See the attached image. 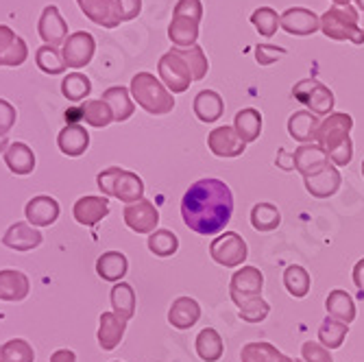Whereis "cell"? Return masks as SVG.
<instances>
[{"label":"cell","instance_id":"33","mask_svg":"<svg viewBox=\"0 0 364 362\" xmlns=\"http://www.w3.org/2000/svg\"><path fill=\"white\" fill-rule=\"evenodd\" d=\"M194 347H196L198 358H201L203 362H218L225 353L223 339L214 327H203V330L196 334Z\"/></svg>","mask_w":364,"mask_h":362},{"label":"cell","instance_id":"45","mask_svg":"<svg viewBox=\"0 0 364 362\" xmlns=\"http://www.w3.org/2000/svg\"><path fill=\"white\" fill-rule=\"evenodd\" d=\"M251 24L262 38H273L279 28V14L273 7H257L251 14Z\"/></svg>","mask_w":364,"mask_h":362},{"label":"cell","instance_id":"9","mask_svg":"<svg viewBox=\"0 0 364 362\" xmlns=\"http://www.w3.org/2000/svg\"><path fill=\"white\" fill-rule=\"evenodd\" d=\"M61 59L65 63V68H85V65L94 59L96 53V40L92 33L87 31H75L70 33L65 42L61 44Z\"/></svg>","mask_w":364,"mask_h":362},{"label":"cell","instance_id":"17","mask_svg":"<svg viewBox=\"0 0 364 362\" xmlns=\"http://www.w3.org/2000/svg\"><path fill=\"white\" fill-rule=\"evenodd\" d=\"M59 201L53 199L48 194H38L24 206V216L26 223H31L33 227H48L53 223H57L59 218Z\"/></svg>","mask_w":364,"mask_h":362},{"label":"cell","instance_id":"46","mask_svg":"<svg viewBox=\"0 0 364 362\" xmlns=\"http://www.w3.org/2000/svg\"><path fill=\"white\" fill-rule=\"evenodd\" d=\"M36 351L24 339H11L0 345V362H33Z\"/></svg>","mask_w":364,"mask_h":362},{"label":"cell","instance_id":"20","mask_svg":"<svg viewBox=\"0 0 364 362\" xmlns=\"http://www.w3.org/2000/svg\"><path fill=\"white\" fill-rule=\"evenodd\" d=\"M73 214L79 225L94 227L109 214V201H107V196H96V194L81 196L73 208Z\"/></svg>","mask_w":364,"mask_h":362},{"label":"cell","instance_id":"43","mask_svg":"<svg viewBox=\"0 0 364 362\" xmlns=\"http://www.w3.org/2000/svg\"><path fill=\"white\" fill-rule=\"evenodd\" d=\"M251 225L255 232H275L282 225V214L273 203H257L251 210Z\"/></svg>","mask_w":364,"mask_h":362},{"label":"cell","instance_id":"18","mask_svg":"<svg viewBox=\"0 0 364 362\" xmlns=\"http://www.w3.org/2000/svg\"><path fill=\"white\" fill-rule=\"evenodd\" d=\"M304 183H306L308 194H312L314 199H329V196H334L341 190L343 177H341L338 166H334V164H327L321 173H316L312 177H306Z\"/></svg>","mask_w":364,"mask_h":362},{"label":"cell","instance_id":"12","mask_svg":"<svg viewBox=\"0 0 364 362\" xmlns=\"http://www.w3.org/2000/svg\"><path fill=\"white\" fill-rule=\"evenodd\" d=\"M279 26L288 36L308 38L314 36L316 31H321V16H316L306 7H290L279 16Z\"/></svg>","mask_w":364,"mask_h":362},{"label":"cell","instance_id":"15","mask_svg":"<svg viewBox=\"0 0 364 362\" xmlns=\"http://www.w3.org/2000/svg\"><path fill=\"white\" fill-rule=\"evenodd\" d=\"M327 164H332V161H329L327 153L316 142L296 147L294 153H292V166H294V171L299 173L304 179L321 173L327 166Z\"/></svg>","mask_w":364,"mask_h":362},{"label":"cell","instance_id":"58","mask_svg":"<svg viewBox=\"0 0 364 362\" xmlns=\"http://www.w3.org/2000/svg\"><path fill=\"white\" fill-rule=\"evenodd\" d=\"M362 177H364V159H362Z\"/></svg>","mask_w":364,"mask_h":362},{"label":"cell","instance_id":"8","mask_svg":"<svg viewBox=\"0 0 364 362\" xmlns=\"http://www.w3.org/2000/svg\"><path fill=\"white\" fill-rule=\"evenodd\" d=\"M157 75L161 83L166 85L173 94H183L192 85V75L188 70V63L177 55L175 48L164 53L157 61Z\"/></svg>","mask_w":364,"mask_h":362},{"label":"cell","instance_id":"5","mask_svg":"<svg viewBox=\"0 0 364 362\" xmlns=\"http://www.w3.org/2000/svg\"><path fill=\"white\" fill-rule=\"evenodd\" d=\"M292 96H294V101L306 105L308 112H312L316 116L325 118L327 114L334 112V103H336L334 92L316 79H304L299 83H294Z\"/></svg>","mask_w":364,"mask_h":362},{"label":"cell","instance_id":"40","mask_svg":"<svg viewBox=\"0 0 364 362\" xmlns=\"http://www.w3.org/2000/svg\"><path fill=\"white\" fill-rule=\"evenodd\" d=\"M177 55L188 63V70L192 75V81H203L208 77V70H210V61H208V55L205 50L194 44L190 48H175Z\"/></svg>","mask_w":364,"mask_h":362},{"label":"cell","instance_id":"7","mask_svg":"<svg viewBox=\"0 0 364 362\" xmlns=\"http://www.w3.org/2000/svg\"><path fill=\"white\" fill-rule=\"evenodd\" d=\"M353 129V118L345 112H332L327 114L316 131V144L329 155L336 147L349 140V134Z\"/></svg>","mask_w":364,"mask_h":362},{"label":"cell","instance_id":"59","mask_svg":"<svg viewBox=\"0 0 364 362\" xmlns=\"http://www.w3.org/2000/svg\"><path fill=\"white\" fill-rule=\"evenodd\" d=\"M294 362H306V360H294Z\"/></svg>","mask_w":364,"mask_h":362},{"label":"cell","instance_id":"42","mask_svg":"<svg viewBox=\"0 0 364 362\" xmlns=\"http://www.w3.org/2000/svg\"><path fill=\"white\" fill-rule=\"evenodd\" d=\"M146 247L157 257H171L179 249V238L171 229H155L153 234H149Z\"/></svg>","mask_w":364,"mask_h":362},{"label":"cell","instance_id":"52","mask_svg":"<svg viewBox=\"0 0 364 362\" xmlns=\"http://www.w3.org/2000/svg\"><path fill=\"white\" fill-rule=\"evenodd\" d=\"M16 120H18L16 107L9 101H5V98H0V129L11 131L14 124H16Z\"/></svg>","mask_w":364,"mask_h":362},{"label":"cell","instance_id":"27","mask_svg":"<svg viewBox=\"0 0 364 362\" xmlns=\"http://www.w3.org/2000/svg\"><path fill=\"white\" fill-rule=\"evenodd\" d=\"M192 112L201 122H216L225 114V101L223 96L214 90H203L194 96Z\"/></svg>","mask_w":364,"mask_h":362},{"label":"cell","instance_id":"1","mask_svg":"<svg viewBox=\"0 0 364 362\" xmlns=\"http://www.w3.org/2000/svg\"><path fill=\"white\" fill-rule=\"evenodd\" d=\"M181 216L188 229L201 236H216L234 216L231 188L214 177L194 181L181 199Z\"/></svg>","mask_w":364,"mask_h":362},{"label":"cell","instance_id":"2","mask_svg":"<svg viewBox=\"0 0 364 362\" xmlns=\"http://www.w3.org/2000/svg\"><path fill=\"white\" fill-rule=\"evenodd\" d=\"M129 92L134 96V101L151 116H166L175 110V94L153 73L134 75Z\"/></svg>","mask_w":364,"mask_h":362},{"label":"cell","instance_id":"23","mask_svg":"<svg viewBox=\"0 0 364 362\" xmlns=\"http://www.w3.org/2000/svg\"><path fill=\"white\" fill-rule=\"evenodd\" d=\"M321 118L308 110L294 112L288 118V134L292 140H296L299 144H312L316 142V131H318Z\"/></svg>","mask_w":364,"mask_h":362},{"label":"cell","instance_id":"26","mask_svg":"<svg viewBox=\"0 0 364 362\" xmlns=\"http://www.w3.org/2000/svg\"><path fill=\"white\" fill-rule=\"evenodd\" d=\"M201 319V306L192 297H177L168 310V323L177 330H190Z\"/></svg>","mask_w":364,"mask_h":362},{"label":"cell","instance_id":"25","mask_svg":"<svg viewBox=\"0 0 364 362\" xmlns=\"http://www.w3.org/2000/svg\"><path fill=\"white\" fill-rule=\"evenodd\" d=\"M31 282L22 271L16 269H3L0 271V302L18 304L28 297Z\"/></svg>","mask_w":364,"mask_h":362},{"label":"cell","instance_id":"54","mask_svg":"<svg viewBox=\"0 0 364 362\" xmlns=\"http://www.w3.org/2000/svg\"><path fill=\"white\" fill-rule=\"evenodd\" d=\"M48 362H77V353L73 349H57Z\"/></svg>","mask_w":364,"mask_h":362},{"label":"cell","instance_id":"31","mask_svg":"<svg viewBox=\"0 0 364 362\" xmlns=\"http://www.w3.org/2000/svg\"><path fill=\"white\" fill-rule=\"evenodd\" d=\"M325 310H327V316L338 319L347 325L353 323V319H355V302H353L351 294L343 288H336L327 294Z\"/></svg>","mask_w":364,"mask_h":362},{"label":"cell","instance_id":"35","mask_svg":"<svg viewBox=\"0 0 364 362\" xmlns=\"http://www.w3.org/2000/svg\"><path fill=\"white\" fill-rule=\"evenodd\" d=\"M240 362H294V358H288L271 343L255 341V343H247L242 347Z\"/></svg>","mask_w":364,"mask_h":362},{"label":"cell","instance_id":"55","mask_svg":"<svg viewBox=\"0 0 364 362\" xmlns=\"http://www.w3.org/2000/svg\"><path fill=\"white\" fill-rule=\"evenodd\" d=\"M9 131H5V129H0V155H5V151L9 149Z\"/></svg>","mask_w":364,"mask_h":362},{"label":"cell","instance_id":"34","mask_svg":"<svg viewBox=\"0 0 364 362\" xmlns=\"http://www.w3.org/2000/svg\"><path fill=\"white\" fill-rule=\"evenodd\" d=\"M234 129L245 144H251L262 134V114L255 107H245L234 118Z\"/></svg>","mask_w":364,"mask_h":362},{"label":"cell","instance_id":"6","mask_svg":"<svg viewBox=\"0 0 364 362\" xmlns=\"http://www.w3.org/2000/svg\"><path fill=\"white\" fill-rule=\"evenodd\" d=\"M210 255L216 265L225 269H236L249 257V247L240 234L225 232L210 243Z\"/></svg>","mask_w":364,"mask_h":362},{"label":"cell","instance_id":"13","mask_svg":"<svg viewBox=\"0 0 364 362\" xmlns=\"http://www.w3.org/2000/svg\"><path fill=\"white\" fill-rule=\"evenodd\" d=\"M38 36L42 38L44 44L57 46V48L65 42V38L70 36V33H68V22L63 20V16H61L57 5H46L42 9L40 22H38Z\"/></svg>","mask_w":364,"mask_h":362},{"label":"cell","instance_id":"4","mask_svg":"<svg viewBox=\"0 0 364 362\" xmlns=\"http://www.w3.org/2000/svg\"><path fill=\"white\" fill-rule=\"evenodd\" d=\"M96 183H98V190H101L105 196H114V199L122 201L124 206L144 199L142 177L131 171L118 169V166H112V169H105L98 173Z\"/></svg>","mask_w":364,"mask_h":362},{"label":"cell","instance_id":"51","mask_svg":"<svg viewBox=\"0 0 364 362\" xmlns=\"http://www.w3.org/2000/svg\"><path fill=\"white\" fill-rule=\"evenodd\" d=\"M327 157H329V161L334 164V166H349L351 159H353V142H351V138L347 142H343L341 147H336Z\"/></svg>","mask_w":364,"mask_h":362},{"label":"cell","instance_id":"36","mask_svg":"<svg viewBox=\"0 0 364 362\" xmlns=\"http://www.w3.org/2000/svg\"><path fill=\"white\" fill-rule=\"evenodd\" d=\"M347 334H349V325L347 323H343L338 319H332V316H325L321 327H318V343L332 351V349L343 347Z\"/></svg>","mask_w":364,"mask_h":362},{"label":"cell","instance_id":"53","mask_svg":"<svg viewBox=\"0 0 364 362\" xmlns=\"http://www.w3.org/2000/svg\"><path fill=\"white\" fill-rule=\"evenodd\" d=\"M351 277H353V284H355V288L364 294V257H360L358 262H355V267H353V273H351Z\"/></svg>","mask_w":364,"mask_h":362},{"label":"cell","instance_id":"30","mask_svg":"<svg viewBox=\"0 0 364 362\" xmlns=\"http://www.w3.org/2000/svg\"><path fill=\"white\" fill-rule=\"evenodd\" d=\"M5 164L14 175H31L36 171V153L24 142H11L5 151Z\"/></svg>","mask_w":364,"mask_h":362},{"label":"cell","instance_id":"48","mask_svg":"<svg viewBox=\"0 0 364 362\" xmlns=\"http://www.w3.org/2000/svg\"><path fill=\"white\" fill-rule=\"evenodd\" d=\"M240 312V319L242 321H247V323H262L264 319L269 316V312H271V306L264 302L262 297H255V299H251V302H247V304H242L240 308H238Z\"/></svg>","mask_w":364,"mask_h":362},{"label":"cell","instance_id":"19","mask_svg":"<svg viewBox=\"0 0 364 362\" xmlns=\"http://www.w3.org/2000/svg\"><path fill=\"white\" fill-rule=\"evenodd\" d=\"M44 236L40 234L38 227H33L31 223H14L5 236H3V245L7 249H14V251H33L42 245Z\"/></svg>","mask_w":364,"mask_h":362},{"label":"cell","instance_id":"3","mask_svg":"<svg viewBox=\"0 0 364 362\" xmlns=\"http://www.w3.org/2000/svg\"><path fill=\"white\" fill-rule=\"evenodd\" d=\"M321 33L334 42L364 44V31L360 28V14L353 5H334L321 16Z\"/></svg>","mask_w":364,"mask_h":362},{"label":"cell","instance_id":"24","mask_svg":"<svg viewBox=\"0 0 364 362\" xmlns=\"http://www.w3.org/2000/svg\"><path fill=\"white\" fill-rule=\"evenodd\" d=\"M57 147L63 155L68 157H81L90 149V134L83 124H65L59 136H57Z\"/></svg>","mask_w":364,"mask_h":362},{"label":"cell","instance_id":"61","mask_svg":"<svg viewBox=\"0 0 364 362\" xmlns=\"http://www.w3.org/2000/svg\"><path fill=\"white\" fill-rule=\"evenodd\" d=\"M114 362H120V360H114Z\"/></svg>","mask_w":364,"mask_h":362},{"label":"cell","instance_id":"37","mask_svg":"<svg viewBox=\"0 0 364 362\" xmlns=\"http://www.w3.org/2000/svg\"><path fill=\"white\" fill-rule=\"evenodd\" d=\"M77 5L83 11V16L90 22L98 24V26H103V28H116V26H120L114 20V16H112L109 0H77Z\"/></svg>","mask_w":364,"mask_h":362},{"label":"cell","instance_id":"10","mask_svg":"<svg viewBox=\"0 0 364 362\" xmlns=\"http://www.w3.org/2000/svg\"><path fill=\"white\" fill-rule=\"evenodd\" d=\"M262 286H264V275L257 267H242L229 282V297L238 308L255 297H262Z\"/></svg>","mask_w":364,"mask_h":362},{"label":"cell","instance_id":"21","mask_svg":"<svg viewBox=\"0 0 364 362\" xmlns=\"http://www.w3.org/2000/svg\"><path fill=\"white\" fill-rule=\"evenodd\" d=\"M198 26H201V20L198 18L175 11L168 24V40L173 42L175 48H190L198 40Z\"/></svg>","mask_w":364,"mask_h":362},{"label":"cell","instance_id":"50","mask_svg":"<svg viewBox=\"0 0 364 362\" xmlns=\"http://www.w3.org/2000/svg\"><path fill=\"white\" fill-rule=\"evenodd\" d=\"M286 48L282 46H273V44H259L255 46V59L259 61V65H273L277 59L286 57Z\"/></svg>","mask_w":364,"mask_h":362},{"label":"cell","instance_id":"39","mask_svg":"<svg viewBox=\"0 0 364 362\" xmlns=\"http://www.w3.org/2000/svg\"><path fill=\"white\" fill-rule=\"evenodd\" d=\"M284 286H286L290 297L304 299L306 294L310 292V288H312V275L299 265H290L284 271Z\"/></svg>","mask_w":364,"mask_h":362},{"label":"cell","instance_id":"38","mask_svg":"<svg viewBox=\"0 0 364 362\" xmlns=\"http://www.w3.org/2000/svg\"><path fill=\"white\" fill-rule=\"evenodd\" d=\"M81 118L94 129H105V127H109L114 122V114H112L109 105L103 101V98L83 101L81 103Z\"/></svg>","mask_w":364,"mask_h":362},{"label":"cell","instance_id":"28","mask_svg":"<svg viewBox=\"0 0 364 362\" xmlns=\"http://www.w3.org/2000/svg\"><path fill=\"white\" fill-rule=\"evenodd\" d=\"M101 98L109 105V110L114 114V122H124V120H129L131 116H134V112H136L134 96H131V92L127 87H122V85L107 87Z\"/></svg>","mask_w":364,"mask_h":362},{"label":"cell","instance_id":"16","mask_svg":"<svg viewBox=\"0 0 364 362\" xmlns=\"http://www.w3.org/2000/svg\"><path fill=\"white\" fill-rule=\"evenodd\" d=\"M208 149L216 157H240L247 144L240 140L234 127H216L208 134Z\"/></svg>","mask_w":364,"mask_h":362},{"label":"cell","instance_id":"57","mask_svg":"<svg viewBox=\"0 0 364 362\" xmlns=\"http://www.w3.org/2000/svg\"><path fill=\"white\" fill-rule=\"evenodd\" d=\"M355 5H358L360 11H364V0H355Z\"/></svg>","mask_w":364,"mask_h":362},{"label":"cell","instance_id":"60","mask_svg":"<svg viewBox=\"0 0 364 362\" xmlns=\"http://www.w3.org/2000/svg\"><path fill=\"white\" fill-rule=\"evenodd\" d=\"M0 319H3V312H0Z\"/></svg>","mask_w":364,"mask_h":362},{"label":"cell","instance_id":"14","mask_svg":"<svg viewBox=\"0 0 364 362\" xmlns=\"http://www.w3.org/2000/svg\"><path fill=\"white\" fill-rule=\"evenodd\" d=\"M26 59H28V46L24 38H20L11 26L0 24V65L18 68Z\"/></svg>","mask_w":364,"mask_h":362},{"label":"cell","instance_id":"41","mask_svg":"<svg viewBox=\"0 0 364 362\" xmlns=\"http://www.w3.org/2000/svg\"><path fill=\"white\" fill-rule=\"evenodd\" d=\"M61 94L68 98L70 103H83L85 98L92 94V81L90 77L81 73H70L65 75L61 81Z\"/></svg>","mask_w":364,"mask_h":362},{"label":"cell","instance_id":"44","mask_svg":"<svg viewBox=\"0 0 364 362\" xmlns=\"http://www.w3.org/2000/svg\"><path fill=\"white\" fill-rule=\"evenodd\" d=\"M36 63L44 75H50V77L63 75L68 70L61 59V50L57 46H48V44H44L36 50Z\"/></svg>","mask_w":364,"mask_h":362},{"label":"cell","instance_id":"32","mask_svg":"<svg viewBox=\"0 0 364 362\" xmlns=\"http://www.w3.org/2000/svg\"><path fill=\"white\" fill-rule=\"evenodd\" d=\"M109 302H112V312H116L124 321L134 319L138 299H136V292L131 284H127V282L114 284V288L109 290Z\"/></svg>","mask_w":364,"mask_h":362},{"label":"cell","instance_id":"56","mask_svg":"<svg viewBox=\"0 0 364 362\" xmlns=\"http://www.w3.org/2000/svg\"><path fill=\"white\" fill-rule=\"evenodd\" d=\"M334 5H351V0H332Z\"/></svg>","mask_w":364,"mask_h":362},{"label":"cell","instance_id":"29","mask_svg":"<svg viewBox=\"0 0 364 362\" xmlns=\"http://www.w3.org/2000/svg\"><path fill=\"white\" fill-rule=\"evenodd\" d=\"M129 271V260L122 251H105L96 260V273L105 282H122V277Z\"/></svg>","mask_w":364,"mask_h":362},{"label":"cell","instance_id":"11","mask_svg":"<svg viewBox=\"0 0 364 362\" xmlns=\"http://www.w3.org/2000/svg\"><path fill=\"white\" fill-rule=\"evenodd\" d=\"M122 218L127 223V227L136 234H153L159 223V210L149 201V199H140L136 203H129L122 210Z\"/></svg>","mask_w":364,"mask_h":362},{"label":"cell","instance_id":"22","mask_svg":"<svg viewBox=\"0 0 364 362\" xmlns=\"http://www.w3.org/2000/svg\"><path fill=\"white\" fill-rule=\"evenodd\" d=\"M127 323L129 321H124L116 312H103L101 314V319H98V332H96V339H98L101 349L112 351L122 343L124 332H127Z\"/></svg>","mask_w":364,"mask_h":362},{"label":"cell","instance_id":"47","mask_svg":"<svg viewBox=\"0 0 364 362\" xmlns=\"http://www.w3.org/2000/svg\"><path fill=\"white\" fill-rule=\"evenodd\" d=\"M109 9L118 24L131 22L142 14V0H109Z\"/></svg>","mask_w":364,"mask_h":362},{"label":"cell","instance_id":"49","mask_svg":"<svg viewBox=\"0 0 364 362\" xmlns=\"http://www.w3.org/2000/svg\"><path fill=\"white\" fill-rule=\"evenodd\" d=\"M301 360H306V362H334V358L327 347H323L321 343H312V341L301 345Z\"/></svg>","mask_w":364,"mask_h":362}]
</instances>
